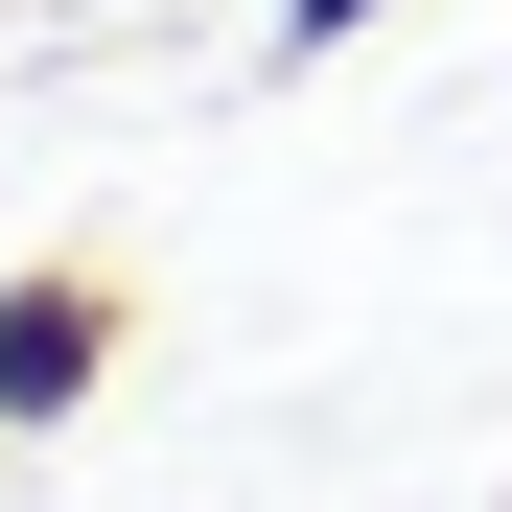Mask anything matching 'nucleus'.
<instances>
[{"mask_svg": "<svg viewBox=\"0 0 512 512\" xmlns=\"http://www.w3.org/2000/svg\"><path fill=\"white\" fill-rule=\"evenodd\" d=\"M94 373H117V303L94 280H24V303H0V419H70Z\"/></svg>", "mask_w": 512, "mask_h": 512, "instance_id": "f257e3e1", "label": "nucleus"}, {"mask_svg": "<svg viewBox=\"0 0 512 512\" xmlns=\"http://www.w3.org/2000/svg\"><path fill=\"white\" fill-rule=\"evenodd\" d=\"M350 24H373V0H280V47H350Z\"/></svg>", "mask_w": 512, "mask_h": 512, "instance_id": "f03ea898", "label": "nucleus"}]
</instances>
